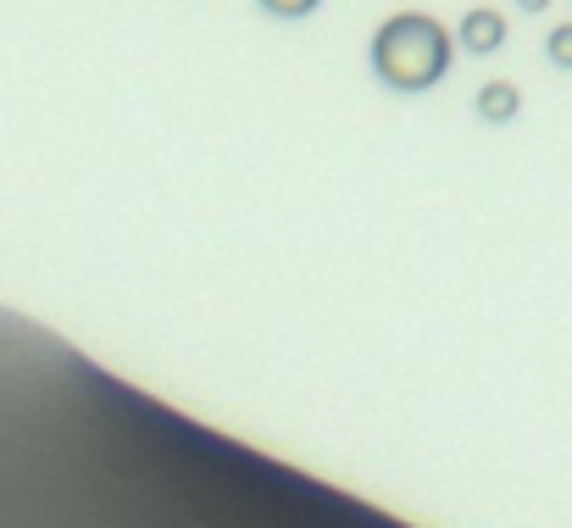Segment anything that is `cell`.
I'll return each mask as SVG.
<instances>
[{"label":"cell","instance_id":"cell-1","mask_svg":"<svg viewBox=\"0 0 572 528\" xmlns=\"http://www.w3.org/2000/svg\"><path fill=\"white\" fill-rule=\"evenodd\" d=\"M367 56H372V73H378L384 90L422 95V90H434V83L451 73L456 34L428 12H395V17H384V23L372 28Z\"/></svg>","mask_w":572,"mask_h":528},{"label":"cell","instance_id":"cell-2","mask_svg":"<svg viewBox=\"0 0 572 528\" xmlns=\"http://www.w3.org/2000/svg\"><path fill=\"white\" fill-rule=\"evenodd\" d=\"M456 45L467 51V56H495V51L505 45V12H495V6H473V12L456 23Z\"/></svg>","mask_w":572,"mask_h":528},{"label":"cell","instance_id":"cell-3","mask_svg":"<svg viewBox=\"0 0 572 528\" xmlns=\"http://www.w3.org/2000/svg\"><path fill=\"white\" fill-rule=\"evenodd\" d=\"M473 117L478 122H490V129H505V122H517L522 117V90L512 78H490V83H478V95H473Z\"/></svg>","mask_w":572,"mask_h":528},{"label":"cell","instance_id":"cell-4","mask_svg":"<svg viewBox=\"0 0 572 528\" xmlns=\"http://www.w3.org/2000/svg\"><path fill=\"white\" fill-rule=\"evenodd\" d=\"M545 56L556 61V67H567V73H572V23H556V28L545 34Z\"/></svg>","mask_w":572,"mask_h":528},{"label":"cell","instance_id":"cell-5","mask_svg":"<svg viewBox=\"0 0 572 528\" xmlns=\"http://www.w3.org/2000/svg\"><path fill=\"white\" fill-rule=\"evenodd\" d=\"M256 6H262L267 17H311L323 0H256Z\"/></svg>","mask_w":572,"mask_h":528},{"label":"cell","instance_id":"cell-6","mask_svg":"<svg viewBox=\"0 0 572 528\" xmlns=\"http://www.w3.org/2000/svg\"><path fill=\"white\" fill-rule=\"evenodd\" d=\"M517 12H550V0H517Z\"/></svg>","mask_w":572,"mask_h":528}]
</instances>
